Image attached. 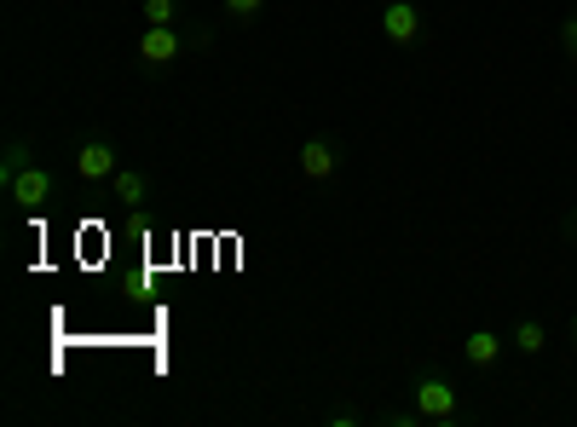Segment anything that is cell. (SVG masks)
<instances>
[{
  "mask_svg": "<svg viewBox=\"0 0 577 427\" xmlns=\"http://www.w3.org/2000/svg\"><path fill=\"white\" fill-rule=\"evenodd\" d=\"M416 416L422 422H450L457 416V388L445 376H422L416 381Z\"/></svg>",
  "mask_w": 577,
  "mask_h": 427,
  "instance_id": "1",
  "label": "cell"
},
{
  "mask_svg": "<svg viewBox=\"0 0 577 427\" xmlns=\"http://www.w3.org/2000/svg\"><path fill=\"white\" fill-rule=\"evenodd\" d=\"M139 58H144V64H174V58H179V29L174 24H144Z\"/></svg>",
  "mask_w": 577,
  "mask_h": 427,
  "instance_id": "2",
  "label": "cell"
},
{
  "mask_svg": "<svg viewBox=\"0 0 577 427\" xmlns=\"http://www.w3.org/2000/svg\"><path fill=\"white\" fill-rule=\"evenodd\" d=\"M381 29H387V40L410 47V40L422 35V12L410 7V0H387V7H381Z\"/></svg>",
  "mask_w": 577,
  "mask_h": 427,
  "instance_id": "3",
  "label": "cell"
},
{
  "mask_svg": "<svg viewBox=\"0 0 577 427\" xmlns=\"http://www.w3.org/2000/svg\"><path fill=\"white\" fill-rule=\"evenodd\" d=\"M7 191H12V202H17V209H40V202L52 197V174H47V168H35V162H30V168L17 174Z\"/></svg>",
  "mask_w": 577,
  "mask_h": 427,
  "instance_id": "4",
  "label": "cell"
},
{
  "mask_svg": "<svg viewBox=\"0 0 577 427\" xmlns=\"http://www.w3.org/2000/svg\"><path fill=\"white\" fill-rule=\"evenodd\" d=\"M75 168H81V179H110L116 174V145L110 139H87V145L75 151Z\"/></svg>",
  "mask_w": 577,
  "mask_h": 427,
  "instance_id": "5",
  "label": "cell"
},
{
  "mask_svg": "<svg viewBox=\"0 0 577 427\" xmlns=\"http://www.w3.org/2000/svg\"><path fill=\"white\" fill-rule=\"evenodd\" d=\"M301 174L306 179H329L335 174V145H329V139H306L301 145Z\"/></svg>",
  "mask_w": 577,
  "mask_h": 427,
  "instance_id": "6",
  "label": "cell"
},
{
  "mask_svg": "<svg viewBox=\"0 0 577 427\" xmlns=\"http://www.w3.org/2000/svg\"><path fill=\"white\" fill-rule=\"evenodd\" d=\"M462 358L473 364V370H491V364H497V358H503V341H497V335H491V330H473V335L462 341Z\"/></svg>",
  "mask_w": 577,
  "mask_h": 427,
  "instance_id": "7",
  "label": "cell"
},
{
  "mask_svg": "<svg viewBox=\"0 0 577 427\" xmlns=\"http://www.w3.org/2000/svg\"><path fill=\"white\" fill-rule=\"evenodd\" d=\"M514 347H520L526 358H538L549 347V330H543L538 318H520V323H514Z\"/></svg>",
  "mask_w": 577,
  "mask_h": 427,
  "instance_id": "8",
  "label": "cell"
},
{
  "mask_svg": "<svg viewBox=\"0 0 577 427\" xmlns=\"http://www.w3.org/2000/svg\"><path fill=\"white\" fill-rule=\"evenodd\" d=\"M110 191H116V202H128V209H139V202H144V174H133V168H116V174H110Z\"/></svg>",
  "mask_w": 577,
  "mask_h": 427,
  "instance_id": "9",
  "label": "cell"
},
{
  "mask_svg": "<svg viewBox=\"0 0 577 427\" xmlns=\"http://www.w3.org/2000/svg\"><path fill=\"white\" fill-rule=\"evenodd\" d=\"M24 168H30V145H24V139H12V145H7V156H0V179L12 186V179L24 174Z\"/></svg>",
  "mask_w": 577,
  "mask_h": 427,
  "instance_id": "10",
  "label": "cell"
},
{
  "mask_svg": "<svg viewBox=\"0 0 577 427\" xmlns=\"http://www.w3.org/2000/svg\"><path fill=\"white\" fill-rule=\"evenodd\" d=\"M174 0H144V7H139V17H144V24H174Z\"/></svg>",
  "mask_w": 577,
  "mask_h": 427,
  "instance_id": "11",
  "label": "cell"
},
{
  "mask_svg": "<svg viewBox=\"0 0 577 427\" xmlns=\"http://www.w3.org/2000/svg\"><path fill=\"white\" fill-rule=\"evenodd\" d=\"M266 7V0H225V12H232V17H255Z\"/></svg>",
  "mask_w": 577,
  "mask_h": 427,
  "instance_id": "12",
  "label": "cell"
},
{
  "mask_svg": "<svg viewBox=\"0 0 577 427\" xmlns=\"http://www.w3.org/2000/svg\"><path fill=\"white\" fill-rule=\"evenodd\" d=\"M561 40H566V52L577 58V12H572V17H566V24H561Z\"/></svg>",
  "mask_w": 577,
  "mask_h": 427,
  "instance_id": "13",
  "label": "cell"
},
{
  "mask_svg": "<svg viewBox=\"0 0 577 427\" xmlns=\"http://www.w3.org/2000/svg\"><path fill=\"white\" fill-rule=\"evenodd\" d=\"M572 335H577V312H572Z\"/></svg>",
  "mask_w": 577,
  "mask_h": 427,
  "instance_id": "14",
  "label": "cell"
},
{
  "mask_svg": "<svg viewBox=\"0 0 577 427\" xmlns=\"http://www.w3.org/2000/svg\"><path fill=\"white\" fill-rule=\"evenodd\" d=\"M572 237H577V220H572Z\"/></svg>",
  "mask_w": 577,
  "mask_h": 427,
  "instance_id": "15",
  "label": "cell"
},
{
  "mask_svg": "<svg viewBox=\"0 0 577 427\" xmlns=\"http://www.w3.org/2000/svg\"><path fill=\"white\" fill-rule=\"evenodd\" d=\"M381 7H387V0H381Z\"/></svg>",
  "mask_w": 577,
  "mask_h": 427,
  "instance_id": "16",
  "label": "cell"
}]
</instances>
